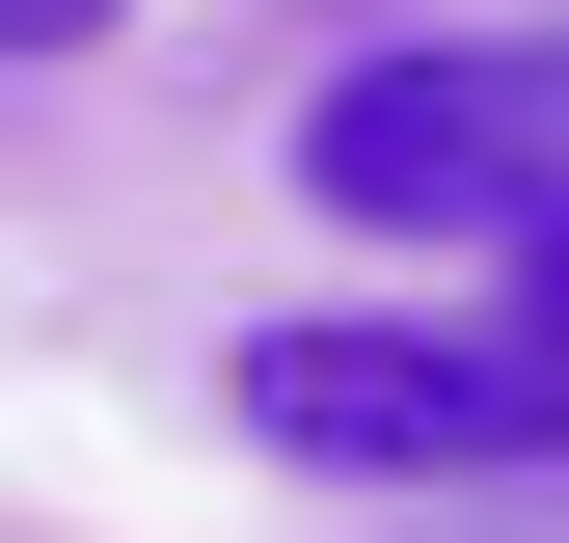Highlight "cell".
Returning a JSON list of instances; mask_svg holds the SVG:
<instances>
[{"instance_id":"1","label":"cell","mask_w":569,"mask_h":543,"mask_svg":"<svg viewBox=\"0 0 569 543\" xmlns=\"http://www.w3.org/2000/svg\"><path fill=\"white\" fill-rule=\"evenodd\" d=\"M299 190L352 245H542L569 218V28H435L299 109Z\"/></svg>"},{"instance_id":"2","label":"cell","mask_w":569,"mask_h":543,"mask_svg":"<svg viewBox=\"0 0 569 543\" xmlns=\"http://www.w3.org/2000/svg\"><path fill=\"white\" fill-rule=\"evenodd\" d=\"M244 435L326 490H516L569 462V354L542 326H244Z\"/></svg>"},{"instance_id":"3","label":"cell","mask_w":569,"mask_h":543,"mask_svg":"<svg viewBox=\"0 0 569 543\" xmlns=\"http://www.w3.org/2000/svg\"><path fill=\"white\" fill-rule=\"evenodd\" d=\"M82 28H136V0H0V55H82Z\"/></svg>"},{"instance_id":"4","label":"cell","mask_w":569,"mask_h":543,"mask_svg":"<svg viewBox=\"0 0 569 543\" xmlns=\"http://www.w3.org/2000/svg\"><path fill=\"white\" fill-rule=\"evenodd\" d=\"M516 326H542V354H569V218H542V245H516Z\"/></svg>"}]
</instances>
